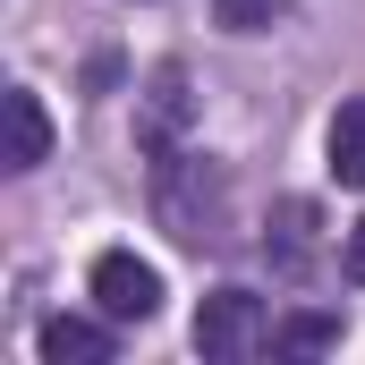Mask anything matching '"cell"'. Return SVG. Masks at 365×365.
Segmentation results:
<instances>
[{
  "mask_svg": "<svg viewBox=\"0 0 365 365\" xmlns=\"http://www.w3.org/2000/svg\"><path fill=\"white\" fill-rule=\"evenodd\" d=\"M153 204H162V221H170L179 247H221V238H230V221H221V179H212L204 162H187V153H170V162L153 170Z\"/></svg>",
  "mask_w": 365,
  "mask_h": 365,
  "instance_id": "1",
  "label": "cell"
},
{
  "mask_svg": "<svg viewBox=\"0 0 365 365\" xmlns=\"http://www.w3.org/2000/svg\"><path fill=\"white\" fill-rule=\"evenodd\" d=\"M255 349H272V314H264V297H255V289H212V297L195 306V357L247 365Z\"/></svg>",
  "mask_w": 365,
  "mask_h": 365,
  "instance_id": "2",
  "label": "cell"
},
{
  "mask_svg": "<svg viewBox=\"0 0 365 365\" xmlns=\"http://www.w3.org/2000/svg\"><path fill=\"white\" fill-rule=\"evenodd\" d=\"M93 306H102L110 323H153V314H162V272H153L145 255L110 247V255H93Z\"/></svg>",
  "mask_w": 365,
  "mask_h": 365,
  "instance_id": "3",
  "label": "cell"
},
{
  "mask_svg": "<svg viewBox=\"0 0 365 365\" xmlns=\"http://www.w3.org/2000/svg\"><path fill=\"white\" fill-rule=\"evenodd\" d=\"M34 349H43V365H110V331L93 314H51L34 331Z\"/></svg>",
  "mask_w": 365,
  "mask_h": 365,
  "instance_id": "4",
  "label": "cell"
},
{
  "mask_svg": "<svg viewBox=\"0 0 365 365\" xmlns=\"http://www.w3.org/2000/svg\"><path fill=\"white\" fill-rule=\"evenodd\" d=\"M0 119H9V153H0V162H9V170H34V162L51 153V119H43V102H34L26 86H9V93H0Z\"/></svg>",
  "mask_w": 365,
  "mask_h": 365,
  "instance_id": "5",
  "label": "cell"
},
{
  "mask_svg": "<svg viewBox=\"0 0 365 365\" xmlns=\"http://www.w3.org/2000/svg\"><path fill=\"white\" fill-rule=\"evenodd\" d=\"M179 128H187V68H162L153 93H145V153H153V162H170Z\"/></svg>",
  "mask_w": 365,
  "mask_h": 365,
  "instance_id": "6",
  "label": "cell"
},
{
  "mask_svg": "<svg viewBox=\"0 0 365 365\" xmlns=\"http://www.w3.org/2000/svg\"><path fill=\"white\" fill-rule=\"evenodd\" d=\"M323 153H331V179L340 187H365V102H340V110H331Z\"/></svg>",
  "mask_w": 365,
  "mask_h": 365,
  "instance_id": "7",
  "label": "cell"
},
{
  "mask_svg": "<svg viewBox=\"0 0 365 365\" xmlns=\"http://www.w3.org/2000/svg\"><path fill=\"white\" fill-rule=\"evenodd\" d=\"M272 349H280V357H314V349H340V314H289V323H272Z\"/></svg>",
  "mask_w": 365,
  "mask_h": 365,
  "instance_id": "8",
  "label": "cell"
},
{
  "mask_svg": "<svg viewBox=\"0 0 365 365\" xmlns=\"http://www.w3.org/2000/svg\"><path fill=\"white\" fill-rule=\"evenodd\" d=\"M306 255H314V204H306V195H289V204H280V264H289V272H306Z\"/></svg>",
  "mask_w": 365,
  "mask_h": 365,
  "instance_id": "9",
  "label": "cell"
},
{
  "mask_svg": "<svg viewBox=\"0 0 365 365\" xmlns=\"http://www.w3.org/2000/svg\"><path fill=\"white\" fill-rule=\"evenodd\" d=\"M212 17L230 34H272L280 17H289V0H212Z\"/></svg>",
  "mask_w": 365,
  "mask_h": 365,
  "instance_id": "10",
  "label": "cell"
},
{
  "mask_svg": "<svg viewBox=\"0 0 365 365\" xmlns=\"http://www.w3.org/2000/svg\"><path fill=\"white\" fill-rule=\"evenodd\" d=\"M340 272H349V280H365V221L349 230V247H340Z\"/></svg>",
  "mask_w": 365,
  "mask_h": 365,
  "instance_id": "11",
  "label": "cell"
}]
</instances>
